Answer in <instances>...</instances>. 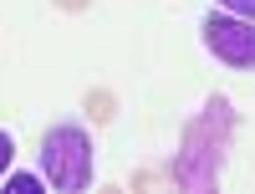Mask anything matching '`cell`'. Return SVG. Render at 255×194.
Wrapping results in <instances>:
<instances>
[{
  "label": "cell",
  "instance_id": "cell-1",
  "mask_svg": "<svg viewBox=\"0 0 255 194\" xmlns=\"http://www.w3.org/2000/svg\"><path fill=\"white\" fill-rule=\"evenodd\" d=\"M230 138H235V113H230L225 97H209L199 107V118L184 128V143H179V159L168 169V179L189 194H215L220 184V164L230 154Z\"/></svg>",
  "mask_w": 255,
  "mask_h": 194
},
{
  "label": "cell",
  "instance_id": "cell-2",
  "mask_svg": "<svg viewBox=\"0 0 255 194\" xmlns=\"http://www.w3.org/2000/svg\"><path fill=\"white\" fill-rule=\"evenodd\" d=\"M41 174L61 194H82L92 184V138L77 123H61L41 133Z\"/></svg>",
  "mask_w": 255,
  "mask_h": 194
},
{
  "label": "cell",
  "instance_id": "cell-3",
  "mask_svg": "<svg viewBox=\"0 0 255 194\" xmlns=\"http://www.w3.org/2000/svg\"><path fill=\"white\" fill-rule=\"evenodd\" d=\"M199 36H204V46L215 51L220 61H230V67H255V26L240 15H204L199 20Z\"/></svg>",
  "mask_w": 255,
  "mask_h": 194
},
{
  "label": "cell",
  "instance_id": "cell-4",
  "mask_svg": "<svg viewBox=\"0 0 255 194\" xmlns=\"http://www.w3.org/2000/svg\"><path fill=\"white\" fill-rule=\"evenodd\" d=\"M87 118H92V123H113V118H118V97H113L108 87H92V92H87Z\"/></svg>",
  "mask_w": 255,
  "mask_h": 194
},
{
  "label": "cell",
  "instance_id": "cell-5",
  "mask_svg": "<svg viewBox=\"0 0 255 194\" xmlns=\"http://www.w3.org/2000/svg\"><path fill=\"white\" fill-rule=\"evenodd\" d=\"M10 164H15V143H10V133L0 128V179L10 174Z\"/></svg>",
  "mask_w": 255,
  "mask_h": 194
},
{
  "label": "cell",
  "instance_id": "cell-6",
  "mask_svg": "<svg viewBox=\"0 0 255 194\" xmlns=\"http://www.w3.org/2000/svg\"><path fill=\"white\" fill-rule=\"evenodd\" d=\"M220 5L230 15H240V20H255V0H220Z\"/></svg>",
  "mask_w": 255,
  "mask_h": 194
},
{
  "label": "cell",
  "instance_id": "cell-7",
  "mask_svg": "<svg viewBox=\"0 0 255 194\" xmlns=\"http://www.w3.org/2000/svg\"><path fill=\"white\" fill-rule=\"evenodd\" d=\"M51 5H56V10H87L92 0H51Z\"/></svg>",
  "mask_w": 255,
  "mask_h": 194
}]
</instances>
